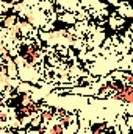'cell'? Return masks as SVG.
I'll return each mask as SVG.
<instances>
[{
	"label": "cell",
	"mask_w": 133,
	"mask_h": 134,
	"mask_svg": "<svg viewBox=\"0 0 133 134\" xmlns=\"http://www.w3.org/2000/svg\"><path fill=\"white\" fill-rule=\"evenodd\" d=\"M63 133V125H55L53 130L50 131V134H61Z\"/></svg>",
	"instance_id": "obj_2"
},
{
	"label": "cell",
	"mask_w": 133,
	"mask_h": 134,
	"mask_svg": "<svg viewBox=\"0 0 133 134\" xmlns=\"http://www.w3.org/2000/svg\"><path fill=\"white\" fill-rule=\"evenodd\" d=\"M127 81H129V86L133 89V76H127Z\"/></svg>",
	"instance_id": "obj_3"
},
{
	"label": "cell",
	"mask_w": 133,
	"mask_h": 134,
	"mask_svg": "<svg viewBox=\"0 0 133 134\" xmlns=\"http://www.w3.org/2000/svg\"><path fill=\"white\" fill-rule=\"evenodd\" d=\"M114 98H119V100L125 101V103H133V89L130 87V86L121 87L119 91H116Z\"/></svg>",
	"instance_id": "obj_1"
}]
</instances>
